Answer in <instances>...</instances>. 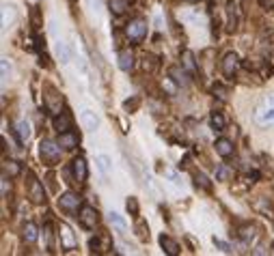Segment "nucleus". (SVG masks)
Here are the masks:
<instances>
[{
	"instance_id": "obj_25",
	"label": "nucleus",
	"mask_w": 274,
	"mask_h": 256,
	"mask_svg": "<svg viewBox=\"0 0 274 256\" xmlns=\"http://www.w3.org/2000/svg\"><path fill=\"white\" fill-rule=\"evenodd\" d=\"M108 222H111V224L117 228V233L125 235V231H127V222L123 219V215H119L117 211H111V213H108Z\"/></svg>"
},
{
	"instance_id": "obj_28",
	"label": "nucleus",
	"mask_w": 274,
	"mask_h": 256,
	"mask_svg": "<svg viewBox=\"0 0 274 256\" xmlns=\"http://www.w3.org/2000/svg\"><path fill=\"white\" fill-rule=\"evenodd\" d=\"M158 65H160L158 58H156V56H151V54H145L143 60H141V67H143L145 73H156Z\"/></svg>"
},
{
	"instance_id": "obj_45",
	"label": "nucleus",
	"mask_w": 274,
	"mask_h": 256,
	"mask_svg": "<svg viewBox=\"0 0 274 256\" xmlns=\"http://www.w3.org/2000/svg\"><path fill=\"white\" fill-rule=\"evenodd\" d=\"M0 185H3V198H7V194H9V189H11V185H9V181H7L5 175H3V181H0Z\"/></svg>"
},
{
	"instance_id": "obj_8",
	"label": "nucleus",
	"mask_w": 274,
	"mask_h": 256,
	"mask_svg": "<svg viewBox=\"0 0 274 256\" xmlns=\"http://www.w3.org/2000/svg\"><path fill=\"white\" fill-rule=\"evenodd\" d=\"M59 207L63 211L74 213L82 207V198L78 194H74V191H65V194H61V198H59Z\"/></svg>"
},
{
	"instance_id": "obj_16",
	"label": "nucleus",
	"mask_w": 274,
	"mask_h": 256,
	"mask_svg": "<svg viewBox=\"0 0 274 256\" xmlns=\"http://www.w3.org/2000/svg\"><path fill=\"white\" fill-rule=\"evenodd\" d=\"M160 248L167 252L169 256H177L179 252H181V248H179V243L173 239V237H169V235H160Z\"/></svg>"
},
{
	"instance_id": "obj_42",
	"label": "nucleus",
	"mask_w": 274,
	"mask_h": 256,
	"mask_svg": "<svg viewBox=\"0 0 274 256\" xmlns=\"http://www.w3.org/2000/svg\"><path fill=\"white\" fill-rule=\"evenodd\" d=\"M212 241H214V245H216V248H218V250H223L225 254H231V252H233L229 243H225V241H221V239H216V237H214Z\"/></svg>"
},
{
	"instance_id": "obj_46",
	"label": "nucleus",
	"mask_w": 274,
	"mask_h": 256,
	"mask_svg": "<svg viewBox=\"0 0 274 256\" xmlns=\"http://www.w3.org/2000/svg\"><path fill=\"white\" fill-rule=\"evenodd\" d=\"M123 106H125V110H130V108H132V110H134V108H136V106H139V99H132V102H130V99H127V102H125V104H123Z\"/></svg>"
},
{
	"instance_id": "obj_40",
	"label": "nucleus",
	"mask_w": 274,
	"mask_h": 256,
	"mask_svg": "<svg viewBox=\"0 0 274 256\" xmlns=\"http://www.w3.org/2000/svg\"><path fill=\"white\" fill-rule=\"evenodd\" d=\"M177 86H179V84H177V82L173 80V78H164V80H162V88L167 90L169 95H177Z\"/></svg>"
},
{
	"instance_id": "obj_11",
	"label": "nucleus",
	"mask_w": 274,
	"mask_h": 256,
	"mask_svg": "<svg viewBox=\"0 0 274 256\" xmlns=\"http://www.w3.org/2000/svg\"><path fill=\"white\" fill-rule=\"evenodd\" d=\"M29 198L33 200L35 205H43L45 203V191H43L41 181H37L33 175H31V181H29Z\"/></svg>"
},
{
	"instance_id": "obj_22",
	"label": "nucleus",
	"mask_w": 274,
	"mask_h": 256,
	"mask_svg": "<svg viewBox=\"0 0 274 256\" xmlns=\"http://www.w3.org/2000/svg\"><path fill=\"white\" fill-rule=\"evenodd\" d=\"M89 250L93 254H102L106 250H111V245H108V239H102V237H91L89 239Z\"/></svg>"
},
{
	"instance_id": "obj_1",
	"label": "nucleus",
	"mask_w": 274,
	"mask_h": 256,
	"mask_svg": "<svg viewBox=\"0 0 274 256\" xmlns=\"http://www.w3.org/2000/svg\"><path fill=\"white\" fill-rule=\"evenodd\" d=\"M63 146L59 144V140H50V138H43L39 142V155L43 164H48V166H57L61 162V155H63Z\"/></svg>"
},
{
	"instance_id": "obj_23",
	"label": "nucleus",
	"mask_w": 274,
	"mask_h": 256,
	"mask_svg": "<svg viewBox=\"0 0 274 256\" xmlns=\"http://www.w3.org/2000/svg\"><path fill=\"white\" fill-rule=\"evenodd\" d=\"M22 237H24L26 243H35V241L39 239V228L35 226L33 222H26L24 228H22Z\"/></svg>"
},
{
	"instance_id": "obj_49",
	"label": "nucleus",
	"mask_w": 274,
	"mask_h": 256,
	"mask_svg": "<svg viewBox=\"0 0 274 256\" xmlns=\"http://www.w3.org/2000/svg\"><path fill=\"white\" fill-rule=\"evenodd\" d=\"M184 3H190V5H195V3H199V0H184Z\"/></svg>"
},
{
	"instance_id": "obj_6",
	"label": "nucleus",
	"mask_w": 274,
	"mask_h": 256,
	"mask_svg": "<svg viewBox=\"0 0 274 256\" xmlns=\"http://www.w3.org/2000/svg\"><path fill=\"white\" fill-rule=\"evenodd\" d=\"M45 110L50 114H59L63 110V95L59 93L54 86H45V102H43Z\"/></svg>"
},
{
	"instance_id": "obj_18",
	"label": "nucleus",
	"mask_w": 274,
	"mask_h": 256,
	"mask_svg": "<svg viewBox=\"0 0 274 256\" xmlns=\"http://www.w3.org/2000/svg\"><path fill=\"white\" fill-rule=\"evenodd\" d=\"M136 65V56L132 50H121L119 52V69L121 71H132Z\"/></svg>"
},
{
	"instance_id": "obj_2",
	"label": "nucleus",
	"mask_w": 274,
	"mask_h": 256,
	"mask_svg": "<svg viewBox=\"0 0 274 256\" xmlns=\"http://www.w3.org/2000/svg\"><path fill=\"white\" fill-rule=\"evenodd\" d=\"M147 33H149V26L143 17H134V20H130L125 24V37L132 43H141L145 37H147Z\"/></svg>"
},
{
	"instance_id": "obj_26",
	"label": "nucleus",
	"mask_w": 274,
	"mask_h": 256,
	"mask_svg": "<svg viewBox=\"0 0 274 256\" xmlns=\"http://www.w3.org/2000/svg\"><path fill=\"white\" fill-rule=\"evenodd\" d=\"M57 54H59V60H61V65H67V62L71 60V50H69V45L65 41H57Z\"/></svg>"
},
{
	"instance_id": "obj_29",
	"label": "nucleus",
	"mask_w": 274,
	"mask_h": 256,
	"mask_svg": "<svg viewBox=\"0 0 274 256\" xmlns=\"http://www.w3.org/2000/svg\"><path fill=\"white\" fill-rule=\"evenodd\" d=\"M255 237H257V228H255L253 224H244V226L240 228V239H242L244 243H251Z\"/></svg>"
},
{
	"instance_id": "obj_10",
	"label": "nucleus",
	"mask_w": 274,
	"mask_h": 256,
	"mask_svg": "<svg viewBox=\"0 0 274 256\" xmlns=\"http://www.w3.org/2000/svg\"><path fill=\"white\" fill-rule=\"evenodd\" d=\"M59 239H61V248L63 250H74L76 245H78L76 235H74V231H71L67 224H61L59 226Z\"/></svg>"
},
{
	"instance_id": "obj_15",
	"label": "nucleus",
	"mask_w": 274,
	"mask_h": 256,
	"mask_svg": "<svg viewBox=\"0 0 274 256\" xmlns=\"http://www.w3.org/2000/svg\"><path fill=\"white\" fill-rule=\"evenodd\" d=\"M31 123L26 121V118H22V121H17L15 123V136H17V142L20 144H26L31 140Z\"/></svg>"
},
{
	"instance_id": "obj_48",
	"label": "nucleus",
	"mask_w": 274,
	"mask_h": 256,
	"mask_svg": "<svg viewBox=\"0 0 274 256\" xmlns=\"http://www.w3.org/2000/svg\"><path fill=\"white\" fill-rule=\"evenodd\" d=\"M268 250H263V248H257V250H253V254H266Z\"/></svg>"
},
{
	"instance_id": "obj_9",
	"label": "nucleus",
	"mask_w": 274,
	"mask_h": 256,
	"mask_svg": "<svg viewBox=\"0 0 274 256\" xmlns=\"http://www.w3.org/2000/svg\"><path fill=\"white\" fill-rule=\"evenodd\" d=\"M71 175H74L76 183H87V179H89V164H87V159L82 157V155H78V157L71 162Z\"/></svg>"
},
{
	"instance_id": "obj_39",
	"label": "nucleus",
	"mask_w": 274,
	"mask_h": 256,
	"mask_svg": "<svg viewBox=\"0 0 274 256\" xmlns=\"http://www.w3.org/2000/svg\"><path fill=\"white\" fill-rule=\"evenodd\" d=\"M195 183L203 187L205 191H212V183H209V179L203 175V172H195Z\"/></svg>"
},
{
	"instance_id": "obj_50",
	"label": "nucleus",
	"mask_w": 274,
	"mask_h": 256,
	"mask_svg": "<svg viewBox=\"0 0 274 256\" xmlns=\"http://www.w3.org/2000/svg\"><path fill=\"white\" fill-rule=\"evenodd\" d=\"M127 3H130V5H134V3H136V0H127Z\"/></svg>"
},
{
	"instance_id": "obj_44",
	"label": "nucleus",
	"mask_w": 274,
	"mask_h": 256,
	"mask_svg": "<svg viewBox=\"0 0 274 256\" xmlns=\"http://www.w3.org/2000/svg\"><path fill=\"white\" fill-rule=\"evenodd\" d=\"M89 3H91V9H93V11H102V9H104V3H102V0H89Z\"/></svg>"
},
{
	"instance_id": "obj_37",
	"label": "nucleus",
	"mask_w": 274,
	"mask_h": 256,
	"mask_svg": "<svg viewBox=\"0 0 274 256\" xmlns=\"http://www.w3.org/2000/svg\"><path fill=\"white\" fill-rule=\"evenodd\" d=\"M43 241H45V248H48V252H52V237H54V233H52V224L48 222V224H43Z\"/></svg>"
},
{
	"instance_id": "obj_31",
	"label": "nucleus",
	"mask_w": 274,
	"mask_h": 256,
	"mask_svg": "<svg viewBox=\"0 0 274 256\" xmlns=\"http://www.w3.org/2000/svg\"><path fill=\"white\" fill-rule=\"evenodd\" d=\"M127 5H130L127 0H108V7H111V13L113 15H123Z\"/></svg>"
},
{
	"instance_id": "obj_3",
	"label": "nucleus",
	"mask_w": 274,
	"mask_h": 256,
	"mask_svg": "<svg viewBox=\"0 0 274 256\" xmlns=\"http://www.w3.org/2000/svg\"><path fill=\"white\" fill-rule=\"evenodd\" d=\"M78 222L82 228H87V231H93V228L99 224V211L95 207L91 205H82L80 207V213H78Z\"/></svg>"
},
{
	"instance_id": "obj_4",
	"label": "nucleus",
	"mask_w": 274,
	"mask_h": 256,
	"mask_svg": "<svg viewBox=\"0 0 274 256\" xmlns=\"http://www.w3.org/2000/svg\"><path fill=\"white\" fill-rule=\"evenodd\" d=\"M255 121L259 125L274 123V95H268L263 99V104L257 108V112H255Z\"/></svg>"
},
{
	"instance_id": "obj_35",
	"label": "nucleus",
	"mask_w": 274,
	"mask_h": 256,
	"mask_svg": "<svg viewBox=\"0 0 274 256\" xmlns=\"http://www.w3.org/2000/svg\"><path fill=\"white\" fill-rule=\"evenodd\" d=\"M134 231H136V235H139V239H141V241H147V239H149V226L145 224L143 219H136Z\"/></svg>"
},
{
	"instance_id": "obj_33",
	"label": "nucleus",
	"mask_w": 274,
	"mask_h": 256,
	"mask_svg": "<svg viewBox=\"0 0 274 256\" xmlns=\"http://www.w3.org/2000/svg\"><path fill=\"white\" fill-rule=\"evenodd\" d=\"M95 162H97V168L102 170L104 175H108V172H111V168H113V159L108 157V155H104V153H102V155H97V159H95Z\"/></svg>"
},
{
	"instance_id": "obj_19",
	"label": "nucleus",
	"mask_w": 274,
	"mask_h": 256,
	"mask_svg": "<svg viewBox=\"0 0 274 256\" xmlns=\"http://www.w3.org/2000/svg\"><path fill=\"white\" fill-rule=\"evenodd\" d=\"M59 144L63 146V149H76V146L80 144V136L76 132H63L59 134Z\"/></svg>"
},
{
	"instance_id": "obj_27",
	"label": "nucleus",
	"mask_w": 274,
	"mask_h": 256,
	"mask_svg": "<svg viewBox=\"0 0 274 256\" xmlns=\"http://www.w3.org/2000/svg\"><path fill=\"white\" fill-rule=\"evenodd\" d=\"M233 177H235V170L231 166H227V164H221V166L216 168V181L227 183V181H231Z\"/></svg>"
},
{
	"instance_id": "obj_7",
	"label": "nucleus",
	"mask_w": 274,
	"mask_h": 256,
	"mask_svg": "<svg viewBox=\"0 0 274 256\" xmlns=\"http://www.w3.org/2000/svg\"><path fill=\"white\" fill-rule=\"evenodd\" d=\"M52 127H54V130H57L59 134L69 132L71 127H74V116H71L69 110H61L59 114H54V118H52Z\"/></svg>"
},
{
	"instance_id": "obj_32",
	"label": "nucleus",
	"mask_w": 274,
	"mask_h": 256,
	"mask_svg": "<svg viewBox=\"0 0 274 256\" xmlns=\"http://www.w3.org/2000/svg\"><path fill=\"white\" fill-rule=\"evenodd\" d=\"M125 209H127V213H130L132 217H139L141 215V205H139V198L136 196H130L125 200Z\"/></svg>"
},
{
	"instance_id": "obj_51",
	"label": "nucleus",
	"mask_w": 274,
	"mask_h": 256,
	"mask_svg": "<svg viewBox=\"0 0 274 256\" xmlns=\"http://www.w3.org/2000/svg\"><path fill=\"white\" fill-rule=\"evenodd\" d=\"M272 254H274V245H272Z\"/></svg>"
},
{
	"instance_id": "obj_14",
	"label": "nucleus",
	"mask_w": 274,
	"mask_h": 256,
	"mask_svg": "<svg viewBox=\"0 0 274 256\" xmlns=\"http://www.w3.org/2000/svg\"><path fill=\"white\" fill-rule=\"evenodd\" d=\"M214 146H216V153L221 155V157H225V159L235 155V146H233V142L229 138H218Z\"/></svg>"
},
{
	"instance_id": "obj_47",
	"label": "nucleus",
	"mask_w": 274,
	"mask_h": 256,
	"mask_svg": "<svg viewBox=\"0 0 274 256\" xmlns=\"http://www.w3.org/2000/svg\"><path fill=\"white\" fill-rule=\"evenodd\" d=\"M259 5L263 9H274V0H259Z\"/></svg>"
},
{
	"instance_id": "obj_41",
	"label": "nucleus",
	"mask_w": 274,
	"mask_h": 256,
	"mask_svg": "<svg viewBox=\"0 0 274 256\" xmlns=\"http://www.w3.org/2000/svg\"><path fill=\"white\" fill-rule=\"evenodd\" d=\"M164 175H167V177L171 179V183H173V185H177V187H184V181L179 179V172H177V170H171V168H167V170H164Z\"/></svg>"
},
{
	"instance_id": "obj_13",
	"label": "nucleus",
	"mask_w": 274,
	"mask_h": 256,
	"mask_svg": "<svg viewBox=\"0 0 274 256\" xmlns=\"http://www.w3.org/2000/svg\"><path fill=\"white\" fill-rule=\"evenodd\" d=\"M181 67H184L190 76H197L199 73V65H197V58H195V52L184 50L181 52Z\"/></svg>"
},
{
	"instance_id": "obj_30",
	"label": "nucleus",
	"mask_w": 274,
	"mask_h": 256,
	"mask_svg": "<svg viewBox=\"0 0 274 256\" xmlns=\"http://www.w3.org/2000/svg\"><path fill=\"white\" fill-rule=\"evenodd\" d=\"M227 17H229V26H227V28H229L231 33L233 30H237V24H240V17H237V11H235V5H227Z\"/></svg>"
},
{
	"instance_id": "obj_12",
	"label": "nucleus",
	"mask_w": 274,
	"mask_h": 256,
	"mask_svg": "<svg viewBox=\"0 0 274 256\" xmlns=\"http://www.w3.org/2000/svg\"><path fill=\"white\" fill-rule=\"evenodd\" d=\"M169 78L175 80L179 86H188L190 84V78H193V76H190V73L181 67V65H173V67H169Z\"/></svg>"
},
{
	"instance_id": "obj_17",
	"label": "nucleus",
	"mask_w": 274,
	"mask_h": 256,
	"mask_svg": "<svg viewBox=\"0 0 274 256\" xmlns=\"http://www.w3.org/2000/svg\"><path fill=\"white\" fill-rule=\"evenodd\" d=\"M253 207H255V211H259L261 215H266V217H270L272 222H274V205L270 203L268 198H263V196H259L257 200L253 203Z\"/></svg>"
},
{
	"instance_id": "obj_5",
	"label": "nucleus",
	"mask_w": 274,
	"mask_h": 256,
	"mask_svg": "<svg viewBox=\"0 0 274 256\" xmlns=\"http://www.w3.org/2000/svg\"><path fill=\"white\" fill-rule=\"evenodd\" d=\"M240 56H237L235 52H227L225 56H223V60H221V71H223V76L225 78H229V80H233L235 76H237V71H240Z\"/></svg>"
},
{
	"instance_id": "obj_24",
	"label": "nucleus",
	"mask_w": 274,
	"mask_h": 256,
	"mask_svg": "<svg viewBox=\"0 0 274 256\" xmlns=\"http://www.w3.org/2000/svg\"><path fill=\"white\" fill-rule=\"evenodd\" d=\"M209 125H212L214 132H225L227 127V118L223 116V112H218V110H214L212 114H209Z\"/></svg>"
},
{
	"instance_id": "obj_20",
	"label": "nucleus",
	"mask_w": 274,
	"mask_h": 256,
	"mask_svg": "<svg viewBox=\"0 0 274 256\" xmlns=\"http://www.w3.org/2000/svg\"><path fill=\"white\" fill-rule=\"evenodd\" d=\"M3 175L9 179H15L22 175V164L15 162V159H5L3 162Z\"/></svg>"
},
{
	"instance_id": "obj_36",
	"label": "nucleus",
	"mask_w": 274,
	"mask_h": 256,
	"mask_svg": "<svg viewBox=\"0 0 274 256\" xmlns=\"http://www.w3.org/2000/svg\"><path fill=\"white\" fill-rule=\"evenodd\" d=\"M31 24H33V30H39L43 22H41V7H33V11H31Z\"/></svg>"
},
{
	"instance_id": "obj_43",
	"label": "nucleus",
	"mask_w": 274,
	"mask_h": 256,
	"mask_svg": "<svg viewBox=\"0 0 274 256\" xmlns=\"http://www.w3.org/2000/svg\"><path fill=\"white\" fill-rule=\"evenodd\" d=\"M0 67H3V80H9V76H11V67H9V58H3V62H0Z\"/></svg>"
},
{
	"instance_id": "obj_21",
	"label": "nucleus",
	"mask_w": 274,
	"mask_h": 256,
	"mask_svg": "<svg viewBox=\"0 0 274 256\" xmlns=\"http://www.w3.org/2000/svg\"><path fill=\"white\" fill-rule=\"evenodd\" d=\"M80 118H82L85 130H89V132H95L97 127H99V118H97V114L93 112V110H85V112L80 114Z\"/></svg>"
},
{
	"instance_id": "obj_34",
	"label": "nucleus",
	"mask_w": 274,
	"mask_h": 256,
	"mask_svg": "<svg viewBox=\"0 0 274 256\" xmlns=\"http://www.w3.org/2000/svg\"><path fill=\"white\" fill-rule=\"evenodd\" d=\"M15 20V11H13V7H9V5H5L3 7V28L7 30L9 26H11V22Z\"/></svg>"
},
{
	"instance_id": "obj_38",
	"label": "nucleus",
	"mask_w": 274,
	"mask_h": 256,
	"mask_svg": "<svg viewBox=\"0 0 274 256\" xmlns=\"http://www.w3.org/2000/svg\"><path fill=\"white\" fill-rule=\"evenodd\" d=\"M212 95L216 99H221V102H227V99H229V90H227L223 84H214L212 86Z\"/></svg>"
}]
</instances>
